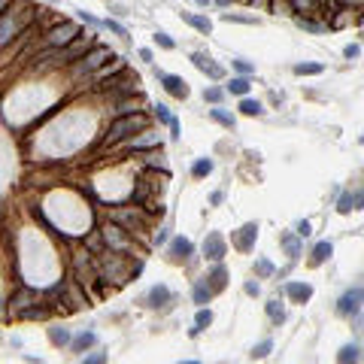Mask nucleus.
<instances>
[{
    "mask_svg": "<svg viewBox=\"0 0 364 364\" xmlns=\"http://www.w3.org/2000/svg\"><path fill=\"white\" fill-rule=\"evenodd\" d=\"M143 128H146V115H143V112H128V115H122V118H115V122L109 125V131H106L103 143H106V146H112V143H118V140H125V137H131V134L143 131Z\"/></svg>",
    "mask_w": 364,
    "mask_h": 364,
    "instance_id": "f257e3e1",
    "label": "nucleus"
},
{
    "mask_svg": "<svg viewBox=\"0 0 364 364\" xmlns=\"http://www.w3.org/2000/svg\"><path fill=\"white\" fill-rule=\"evenodd\" d=\"M76 36H79V24L67 18V21H58L55 27H49V33H46V43H49L52 49H64V46H70Z\"/></svg>",
    "mask_w": 364,
    "mask_h": 364,
    "instance_id": "f03ea898",
    "label": "nucleus"
},
{
    "mask_svg": "<svg viewBox=\"0 0 364 364\" xmlns=\"http://www.w3.org/2000/svg\"><path fill=\"white\" fill-rule=\"evenodd\" d=\"M109 58H112L109 46H91L85 52V58H79V73H97Z\"/></svg>",
    "mask_w": 364,
    "mask_h": 364,
    "instance_id": "7ed1b4c3",
    "label": "nucleus"
},
{
    "mask_svg": "<svg viewBox=\"0 0 364 364\" xmlns=\"http://www.w3.org/2000/svg\"><path fill=\"white\" fill-rule=\"evenodd\" d=\"M361 304H364V286L346 289L343 298L337 301V313H340V316H355V313L361 310Z\"/></svg>",
    "mask_w": 364,
    "mask_h": 364,
    "instance_id": "20e7f679",
    "label": "nucleus"
},
{
    "mask_svg": "<svg viewBox=\"0 0 364 364\" xmlns=\"http://www.w3.org/2000/svg\"><path fill=\"white\" fill-rule=\"evenodd\" d=\"M91 46H94L91 33H85V36L79 33L70 46H64V49H61V58H64V61H79V58H85V52H88Z\"/></svg>",
    "mask_w": 364,
    "mask_h": 364,
    "instance_id": "39448f33",
    "label": "nucleus"
},
{
    "mask_svg": "<svg viewBox=\"0 0 364 364\" xmlns=\"http://www.w3.org/2000/svg\"><path fill=\"white\" fill-rule=\"evenodd\" d=\"M158 79L164 82V88H167V94H173V97H188V85H185V79L182 76H173V73H161L158 70Z\"/></svg>",
    "mask_w": 364,
    "mask_h": 364,
    "instance_id": "423d86ee",
    "label": "nucleus"
},
{
    "mask_svg": "<svg viewBox=\"0 0 364 364\" xmlns=\"http://www.w3.org/2000/svg\"><path fill=\"white\" fill-rule=\"evenodd\" d=\"M18 30H21V24L15 21V12H3L0 15V46H6Z\"/></svg>",
    "mask_w": 364,
    "mask_h": 364,
    "instance_id": "0eeeda50",
    "label": "nucleus"
},
{
    "mask_svg": "<svg viewBox=\"0 0 364 364\" xmlns=\"http://www.w3.org/2000/svg\"><path fill=\"white\" fill-rule=\"evenodd\" d=\"M204 255H207L210 261H219V258L225 255V240H222V234H210V237L204 240Z\"/></svg>",
    "mask_w": 364,
    "mask_h": 364,
    "instance_id": "6e6552de",
    "label": "nucleus"
},
{
    "mask_svg": "<svg viewBox=\"0 0 364 364\" xmlns=\"http://www.w3.org/2000/svg\"><path fill=\"white\" fill-rule=\"evenodd\" d=\"M191 61H194V67H197L200 73H207V76H213V79H222V67H216V64L210 61V55L194 52V55H191Z\"/></svg>",
    "mask_w": 364,
    "mask_h": 364,
    "instance_id": "1a4fd4ad",
    "label": "nucleus"
},
{
    "mask_svg": "<svg viewBox=\"0 0 364 364\" xmlns=\"http://www.w3.org/2000/svg\"><path fill=\"white\" fill-rule=\"evenodd\" d=\"M286 295H289L292 301L304 304V301L313 298V286H307V282H289V286H286Z\"/></svg>",
    "mask_w": 364,
    "mask_h": 364,
    "instance_id": "9d476101",
    "label": "nucleus"
},
{
    "mask_svg": "<svg viewBox=\"0 0 364 364\" xmlns=\"http://www.w3.org/2000/svg\"><path fill=\"white\" fill-rule=\"evenodd\" d=\"M337 361L340 364H358L361 361V349H358L355 343H346V346L337 352Z\"/></svg>",
    "mask_w": 364,
    "mask_h": 364,
    "instance_id": "9b49d317",
    "label": "nucleus"
},
{
    "mask_svg": "<svg viewBox=\"0 0 364 364\" xmlns=\"http://www.w3.org/2000/svg\"><path fill=\"white\" fill-rule=\"evenodd\" d=\"M182 18L194 27V30H200V33H210L213 30V21L210 18H204V15H194V12H182Z\"/></svg>",
    "mask_w": 364,
    "mask_h": 364,
    "instance_id": "f8f14e48",
    "label": "nucleus"
},
{
    "mask_svg": "<svg viewBox=\"0 0 364 364\" xmlns=\"http://www.w3.org/2000/svg\"><path fill=\"white\" fill-rule=\"evenodd\" d=\"M191 249H194V246H191V240H185V237H176V240L170 243V255H173V258H188Z\"/></svg>",
    "mask_w": 364,
    "mask_h": 364,
    "instance_id": "ddd939ff",
    "label": "nucleus"
},
{
    "mask_svg": "<svg viewBox=\"0 0 364 364\" xmlns=\"http://www.w3.org/2000/svg\"><path fill=\"white\" fill-rule=\"evenodd\" d=\"M225 88H228L231 94H237V97H246V94H249V79H246V76H234Z\"/></svg>",
    "mask_w": 364,
    "mask_h": 364,
    "instance_id": "4468645a",
    "label": "nucleus"
},
{
    "mask_svg": "<svg viewBox=\"0 0 364 364\" xmlns=\"http://www.w3.org/2000/svg\"><path fill=\"white\" fill-rule=\"evenodd\" d=\"M170 301V292H167V286H155L152 292H149V307H164Z\"/></svg>",
    "mask_w": 364,
    "mask_h": 364,
    "instance_id": "2eb2a0df",
    "label": "nucleus"
},
{
    "mask_svg": "<svg viewBox=\"0 0 364 364\" xmlns=\"http://www.w3.org/2000/svg\"><path fill=\"white\" fill-rule=\"evenodd\" d=\"M240 231H243V234L237 237V246H240V249L246 252V249L252 246V240H255V234H258V225H246V228H240Z\"/></svg>",
    "mask_w": 364,
    "mask_h": 364,
    "instance_id": "dca6fc26",
    "label": "nucleus"
},
{
    "mask_svg": "<svg viewBox=\"0 0 364 364\" xmlns=\"http://www.w3.org/2000/svg\"><path fill=\"white\" fill-rule=\"evenodd\" d=\"M331 252H334V246H331L328 240L316 243V249H313V264H322V261H328V258H331Z\"/></svg>",
    "mask_w": 364,
    "mask_h": 364,
    "instance_id": "f3484780",
    "label": "nucleus"
},
{
    "mask_svg": "<svg viewBox=\"0 0 364 364\" xmlns=\"http://www.w3.org/2000/svg\"><path fill=\"white\" fill-rule=\"evenodd\" d=\"M94 343H97L94 331H82V334L73 340V349H76V352H85V349H88V346H94Z\"/></svg>",
    "mask_w": 364,
    "mask_h": 364,
    "instance_id": "a211bd4d",
    "label": "nucleus"
},
{
    "mask_svg": "<svg viewBox=\"0 0 364 364\" xmlns=\"http://www.w3.org/2000/svg\"><path fill=\"white\" fill-rule=\"evenodd\" d=\"M240 112H243V115H261V112H264V106H261L258 100L243 97V100H240Z\"/></svg>",
    "mask_w": 364,
    "mask_h": 364,
    "instance_id": "6ab92c4d",
    "label": "nucleus"
},
{
    "mask_svg": "<svg viewBox=\"0 0 364 364\" xmlns=\"http://www.w3.org/2000/svg\"><path fill=\"white\" fill-rule=\"evenodd\" d=\"M30 301H33V292L24 289V292H18V295L12 298V310H21V313H24V310L30 307Z\"/></svg>",
    "mask_w": 364,
    "mask_h": 364,
    "instance_id": "aec40b11",
    "label": "nucleus"
},
{
    "mask_svg": "<svg viewBox=\"0 0 364 364\" xmlns=\"http://www.w3.org/2000/svg\"><path fill=\"white\" fill-rule=\"evenodd\" d=\"M322 70H325L322 64H295V73H298V76H319Z\"/></svg>",
    "mask_w": 364,
    "mask_h": 364,
    "instance_id": "412c9836",
    "label": "nucleus"
},
{
    "mask_svg": "<svg viewBox=\"0 0 364 364\" xmlns=\"http://www.w3.org/2000/svg\"><path fill=\"white\" fill-rule=\"evenodd\" d=\"M210 115H213L219 125H225V128H234V125H237V122H234V115H231V112H225V109H219V106H216V109H210Z\"/></svg>",
    "mask_w": 364,
    "mask_h": 364,
    "instance_id": "4be33fe9",
    "label": "nucleus"
},
{
    "mask_svg": "<svg viewBox=\"0 0 364 364\" xmlns=\"http://www.w3.org/2000/svg\"><path fill=\"white\" fill-rule=\"evenodd\" d=\"M155 143H161L158 134H146V137H134V140H131V149H146V146H155Z\"/></svg>",
    "mask_w": 364,
    "mask_h": 364,
    "instance_id": "5701e85b",
    "label": "nucleus"
},
{
    "mask_svg": "<svg viewBox=\"0 0 364 364\" xmlns=\"http://www.w3.org/2000/svg\"><path fill=\"white\" fill-rule=\"evenodd\" d=\"M191 173H194L197 179H200V176H210V173H213V161H210V158H200V161H194Z\"/></svg>",
    "mask_w": 364,
    "mask_h": 364,
    "instance_id": "b1692460",
    "label": "nucleus"
},
{
    "mask_svg": "<svg viewBox=\"0 0 364 364\" xmlns=\"http://www.w3.org/2000/svg\"><path fill=\"white\" fill-rule=\"evenodd\" d=\"M109 240H112L115 249H125V246H128V240L122 237V228H106V243H109Z\"/></svg>",
    "mask_w": 364,
    "mask_h": 364,
    "instance_id": "393cba45",
    "label": "nucleus"
},
{
    "mask_svg": "<svg viewBox=\"0 0 364 364\" xmlns=\"http://www.w3.org/2000/svg\"><path fill=\"white\" fill-rule=\"evenodd\" d=\"M282 246H286V252H289V258H298L301 255V243L292 237V234H282Z\"/></svg>",
    "mask_w": 364,
    "mask_h": 364,
    "instance_id": "a878e982",
    "label": "nucleus"
},
{
    "mask_svg": "<svg viewBox=\"0 0 364 364\" xmlns=\"http://www.w3.org/2000/svg\"><path fill=\"white\" fill-rule=\"evenodd\" d=\"M210 298H213V289H210L207 282H197V286H194V304H207Z\"/></svg>",
    "mask_w": 364,
    "mask_h": 364,
    "instance_id": "bb28decb",
    "label": "nucleus"
},
{
    "mask_svg": "<svg viewBox=\"0 0 364 364\" xmlns=\"http://www.w3.org/2000/svg\"><path fill=\"white\" fill-rule=\"evenodd\" d=\"M267 316H270L273 322H286V310L279 307V301H270V304H267Z\"/></svg>",
    "mask_w": 364,
    "mask_h": 364,
    "instance_id": "cd10ccee",
    "label": "nucleus"
},
{
    "mask_svg": "<svg viewBox=\"0 0 364 364\" xmlns=\"http://www.w3.org/2000/svg\"><path fill=\"white\" fill-rule=\"evenodd\" d=\"M49 337H52V343H58V346L70 343V331H67V328H52V331H49Z\"/></svg>",
    "mask_w": 364,
    "mask_h": 364,
    "instance_id": "c85d7f7f",
    "label": "nucleus"
},
{
    "mask_svg": "<svg viewBox=\"0 0 364 364\" xmlns=\"http://www.w3.org/2000/svg\"><path fill=\"white\" fill-rule=\"evenodd\" d=\"M210 322H213V313H210V310H197V316H194V325H197V328H194V331H204Z\"/></svg>",
    "mask_w": 364,
    "mask_h": 364,
    "instance_id": "c756f323",
    "label": "nucleus"
},
{
    "mask_svg": "<svg viewBox=\"0 0 364 364\" xmlns=\"http://www.w3.org/2000/svg\"><path fill=\"white\" fill-rule=\"evenodd\" d=\"M292 9H295V12H304V15H310V12L316 9V0H292Z\"/></svg>",
    "mask_w": 364,
    "mask_h": 364,
    "instance_id": "7c9ffc66",
    "label": "nucleus"
},
{
    "mask_svg": "<svg viewBox=\"0 0 364 364\" xmlns=\"http://www.w3.org/2000/svg\"><path fill=\"white\" fill-rule=\"evenodd\" d=\"M125 64H122V58H112V64H103L100 70H97V76H112L115 70H122Z\"/></svg>",
    "mask_w": 364,
    "mask_h": 364,
    "instance_id": "2f4dec72",
    "label": "nucleus"
},
{
    "mask_svg": "<svg viewBox=\"0 0 364 364\" xmlns=\"http://www.w3.org/2000/svg\"><path fill=\"white\" fill-rule=\"evenodd\" d=\"M270 349H273V343H270V340H261V343H258V346L252 349V358H264V355H267Z\"/></svg>",
    "mask_w": 364,
    "mask_h": 364,
    "instance_id": "473e14b6",
    "label": "nucleus"
},
{
    "mask_svg": "<svg viewBox=\"0 0 364 364\" xmlns=\"http://www.w3.org/2000/svg\"><path fill=\"white\" fill-rule=\"evenodd\" d=\"M115 222H128V225H131V231L140 225V219H137L134 213H115Z\"/></svg>",
    "mask_w": 364,
    "mask_h": 364,
    "instance_id": "72a5a7b5",
    "label": "nucleus"
},
{
    "mask_svg": "<svg viewBox=\"0 0 364 364\" xmlns=\"http://www.w3.org/2000/svg\"><path fill=\"white\" fill-rule=\"evenodd\" d=\"M103 27H109V30H112V33H118V36H122V39H128V30H125V27H122V24H118V21H109V18H106V21H103Z\"/></svg>",
    "mask_w": 364,
    "mask_h": 364,
    "instance_id": "f704fd0d",
    "label": "nucleus"
},
{
    "mask_svg": "<svg viewBox=\"0 0 364 364\" xmlns=\"http://www.w3.org/2000/svg\"><path fill=\"white\" fill-rule=\"evenodd\" d=\"M155 43H158V46H161V49H173V46H176V43H173V39H170V36H167V33H161V30H158V33H155Z\"/></svg>",
    "mask_w": 364,
    "mask_h": 364,
    "instance_id": "c9c22d12",
    "label": "nucleus"
},
{
    "mask_svg": "<svg viewBox=\"0 0 364 364\" xmlns=\"http://www.w3.org/2000/svg\"><path fill=\"white\" fill-rule=\"evenodd\" d=\"M234 67H237V70H240L243 76H249V73H255V67H252L249 61H243V58H237V61H234Z\"/></svg>",
    "mask_w": 364,
    "mask_h": 364,
    "instance_id": "e433bc0d",
    "label": "nucleus"
},
{
    "mask_svg": "<svg viewBox=\"0 0 364 364\" xmlns=\"http://www.w3.org/2000/svg\"><path fill=\"white\" fill-rule=\"evenodd\" d=\"M204 100L219 103V100H222V88H207V91H204Z\"/></svg>",
    "mask_w": 364,
    "mask_h": 364,
    "instance_id": "4c0bfd02",
    "label": "nucleus"
},
{
    "mask_svg": "<svg viewBox=\"0 0 364 364\" xmlns=\"http://www.w3.org/2000/svg\"><path fill=\"white\" fill-rule=\"evenodd\" d=\"M155 115H158L164 125H170V122H173V115L167 112V106H164V103H158V106H155Z\"/></svg>",
    "mask_w": 364,
    "mask_h": 364,
    "instance_id": "58836bf2",
    "label": "nucleus"
},
{
    "mask_svg": "<svg viewBox=\"0 0 364 364\" xmlns=\"http://www.w3.org/2000/svg\"><path fill=\"white\" fill-rule=\"evenodd\" d=\"M352 207H355V197H352V194H343V197H340V207H337V210H340V213H349Z\"/></svg>",
    "mask_w": 364,
    "mask_h": 364,
    "instance_id": "ea45409f",
    "label": "nucleus"
},
{
    "mask_svg": "<svg viewBox=\"0 0 364 364\" xmlns=\"http://www.w3.org/2000/svg\"><path fill=\"white\" fill-rule=\"evenodd\" d=\"M82 364H106V352H91Z\"/></svg>",
    "mask_w": 364,
    "mask_h": 364,
    "instance_id": "a19ab883",
    "label": "nucleus"
},
{
    "mask_svg": "<svg viewBox=\"0 0 364 364\" xmlns=\"http://www.w3.org/2000/svg\"><path fill=\"white\" fill-rule=\"evenodd\" d=\"M255 267H258V273H261V276H270V273H273V264H270V261H258Z\"/></svg>",
    "mask_w": 364,
    "mask_h": 364,
    "instance_id": "79ce46f5",
    "label": "nucleus"
},
{
    "mask_svg": "<svg viewBox=\"0 0 364 364\" xmlns=\"http://www.w3.org/2000/svg\"><path fill=\"white\" fill-rule=\"evenodd\" d=\"M343 55H346V58H358V55H361V49H358L355 43H349V46L343 49Z\"/></svg>",
    "mask_w": 364,
    "mask_h": 364,
    "instance_id": "37998d69",
    "label": "nucleus"
},
{
    "mask_svg": "<svg viewBox=\"0 0 364 364\" xmlns=\"http://www.w3.org/2000/svg\"><path fill=\"white\" fill-rule=\"evenodd\" d=\"M310 222H298V237H310Z\"/></svg>",
    "mask_w": 364,
    "mask_h": 364,
    "instance_id": "c03bdc74",
    "label": "nucleus"
},
{
    "mask_svg": "<svg viewBox=\"0 0 364 364\" xmlns=\"http://www.w3.org/2000/svg\"><path fill=\"white\" fill-rule=\"evenodd\" d=\"M246 292H249V295H258V282H246Z\"/></svg>",
    "mask_w": 364,
    "mask_h": 364,
    "instance_id": "a18cd8bd",
    "label": "nucleus"
},
{
    "mask_svg": "<svg viewBox=\"0 0 364 364\" xmlns=\"http://www.w3.org/2000/svg\"><path fill=\"white\" fill-rule=\"evenodd\" d=\"M252 6H261V9H267V6H270V0H252Z\"/></svg>",
    "mask_w": 364,
    "mask_h": 364,
    "instance_id": "49530a36",
    "label": "nucleus"
},
{
    "mask_svg": "<svg viewBox=\"0 0 364 364\" xmlns=\"http://www.w3.org/2000/svg\"><path fill=\"white\" fill-rule=\"evenodd\" d=\"M6 6H9V0H0V15L6 12Z\"/></svg>",
    "mask_w": 364,
    "mask_h": 364,
    "instance_id": "de8ad7c7",
    "label": "nucleus"
},
{
    "mask_svg": "<svg viewBox=\"0 0 364 364\" xmlns=\"http://www.w3.org/2000/svg\"><path fill=\"white\" fill-rule=\"evenodd\" d=\"M194 3H200V6H210V3H213V0H194Z\"/></svg>",
    "mask_w": 364,
    "mask_h": 364,
    "instance_id": "09e8293b",
    "label": "nucleus"
},
{
    "mask_svg": "<svg viewBox=\"0 0 364 364\" xmlns=\"http://www.w3.org/2000/svg\"><path fill=\"white\" fill-rule=\"evenodd\" d=\"M340 3H364V0H340Z\"/></svg>",
    "mask_w": 364,
    "mask_h": 364,
    "instance_id": "8fccbe9b",
    "label": "nucleus"
},
{
    "mask_svg": "<svg viewBox=\"0 0 364 364\" xmlns=\"http://www.w3.org/2000/svg\"><path fill=\"white\" fill-rule=\"evenodd\" d=\"M185 364H200V361H185Z\"/></svg>",
    "mask_w": 364,
    "mask_h": 364,
    "instance_id": "3c124183",
    "label": "nucleus"
},
{
    "mask_svg": "<svg viewBox=\"0 0 364 364\" xmlns=\"http://www.w3.org/2000/svg\"><path fill=\"white\" fill-rule=\"evenodd\" d=\"M240 3H252V0H240Z\"/></svg>",
    "mask_w": 364,
    "mask_h": 364,
    "instance_id": "603ef678",
    "label": "nucleus"
}]
</instances>
